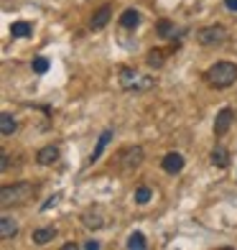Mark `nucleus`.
<instances>
[{"label":"nucleus","mask_w":237,"mask_h":250,"mask_svg":"<svg viewBox=\"0 0 237 250\" xmlns=\"http://www.w3.org/2000/svg\"><path fill=\"white\" fill-rule=\"evenodd\" d=\"M16 128H18L16 118L10 115V112H3V115H0V135H3V138H10V135L16 133Z\"/></svg>","instance_id":"obj_14"},{"label":"nucleus","mask_w":237,"mask_h":250,"mask_svg":"<svg viewBox=\"0 0 237 250\" xmlns=\"http://www.w3.org/2000/svg\"><path fill=\"white\" fill-rule=\"evenodd\" d=\"M209 158H212V166H217V168H227V164H230V153L224 151L222 146H217Z\"/></svg>","instance_id":"obj_16"},{"label":"nucleus","mask_w":237,"mask_h":250,"mask_svg":"<svg viewBox=\"0 0 237 250\" xmlns=\"http://www.w3.org/2000/svg\"><path fill=\"white\" fill-rule=\"evenodd\" d=\"M36 161H39L41 166L56 164V161H59V148H56V146H43V148L36 153Z\"/></svg>","instance_id":"obj_10"},{"label":"nucleus","mask_w":237,"mask_h":250,"mask_svg":"<svg viewBox=\"0 0 237 250\" xmlns=\"http://www.w3.org/2000/svg\"><path fill=\"white\" fill-rule=\"evenodd\" d=\"M120 26L122 28H138L140 26V13L135 8H128L125 13L120 16Z\"/></svg>","instance_id":"obj_15"},{"label":"nucleus","mask_w":237,"mask_h":250,"mask_svg":"<svg viewBox=\"0 0 237 250\" xmlns=\"http://www.w3.org/2000/svg\"><path fill=\"white\" fill-rule=\"evenodd\" d=\"M33 191H36V187L28 184V181L13 184V187H3V191H0V204H3V207H10V204L26 202V199L33 197Z\"/></svg>","instance_id":"obj_3"},{"label":"nucleus","mask_w":237,"mask_h":250,"mask_svg":"<svg viewBox=\"0 0 237 250\" xmlns=\"http://www.w3.org/2000/svg\"><path fill=\"white\" fill-rule=\"evenodd\" d=\"M224 5H227L230 10H237V0H224Z\"/></svg>","instance_id":"obj_26"},{"label":"nucleus","mask_w":237,"mask_h":250,"mask_svg":"<svg viewBox=\"0 0 237 250\" xmlns=\"http://www.w3.org/2000/svg\"><path fill=\"white\" fill-rule=\"evenodd\" d=\"M0 158H3V161H0V168H3V171H8V166H10V156H8V153H3Z\"/></svg>","instance_id":"obj_25"},{"label":"nucleus","mask_w":237,"mask_h":250,"mask_svg":"<svg viewBox=\"0 0 237 250\" xmlns=\"http://www.w3.org/2000/svg\"><path fill=\"white\" fill-rule=\"evenodd\" d=\"M49 66H51V64H49L46 56H36V59L31 62V69L36 72V74H46V72H49Z\"/></svg>","instance_id":"obj_21"},{"label":"nucleus","mask_w":237,"mask_h":250,"mask_svg":"<svg viewBox=\"0 0 237 250\" xmlns=\"http://www.w3.org/2000/svg\"><path fill=\"white\" fill-rule=\"evenodd\" d=\"M82 222L84 227H89V230H99V227H105V214L99 209H89L82 214Z\"/></svg>","instance_id":"obj_11"},{"label":"nucleus","mask_w":237,"mask_h":250,"mask_svg":"<svg viewBox=\"0 0 237 250\" xmlns=\"http://www.w3.org/2000/svg\"><path fill=\"white\" fill-rule=\"evenodd\" d=\"M204 79H207V84L214 87V89H227L237 82V64L232 62H217V64H212L209 69L204 72Z\"/></svg>","instance_id":"obj_1"},{"label":"nucleus","mask_w":237,"mask_h":250,"mask_svg":"<svg viewBox=\"0 0 237 250\" xmlns=\"http://www.w3.org/2000/svg\"><path fill=\"white\" fill-rule=\"evenodd\" d=\"M197 41L201 46H222L224 41H227V28L224 26H204L197 31Z\"/></svg>","instance_id":"obj_4"},{"label":"nucleus","mask_w":237,"mask_h":250,"mask_svg":"<svg viewBox=\"0 0 237 250\" xmlns=\"http://www.w3.org/2000/svg\"><path fill=\"white\" fill-rule=\"evenodd\" d=\"M151 197H153L151 187H138V189H135V202H138V204H148Z\"/></svg>","instance_id":"obj_22"},{"label":"nucleus","mask_w":237,"mask_h":250,"mask_svg":"<svg viewBox=\"0 0 237 250\" xmlns=\"http://www.w3.org/2000/svg\"><path fill=\"white\" fill-rule=\"evenodd\" d=\"M110 138H112V130H105V133H102V135H99V138H97V146H95L92 156H89V164H97L99 158H102V153H105V148H107Z\"/></svg>","instance_id":"obj_12"},{"label":"nucleus","mask_w":237,"mask_h":250,"mask_svg":"<svg viewBox=\"0 0 237 250\" xmlns=\"http://www.w3.org/2000/svg\"><path fill=\"white\" fill-rule=\"evenodd\" d=\"M130 250H145V245H148V243H145V235L143 232H133L130 237H128V243H125Z\"/></svg>","instance_id":"obj_20"},{"label":"nucleus","mask_w":237,"mask_h":250,"mask_svg":"<svg viewBox=\"0 0 237 250\" xmlns=\"http://www.w3.org/2000/svg\"><path fill=\"white\" fill-rule=\"evenodd\" d=\"M82 248H84V250H99L102 245H99V240H87V243H84Z\"/></svg>","instance_id":"obj_23"},{"label":"nucleus","mask_w":237,"mask_h":250,"mask_svg":"<svg viewBox=\"0 0 237 250\" xmlns=\"http://www.w3.org/2000/svg\"><path fill=\"white\" fill-rule=\"evenodd\" d=\"M31 23H26V21H16L13 26H10V36L13 39H28L31 36Z\"/></svg>","instance_id":"obj_18"},{"label":"nucleus","mask_w":237,"mask_h":250,"mask_svg":"<svg viewBox=\"0 0 237 250\" xmlns=\"http://www.w3.org/2000/svg\"><path fill=\"white\" fill-rule=\"evenodd\" d=\"M110 16H112V8L110 5L97 8L95 13H92V18H89V28H92V31H102L110 23Z\"/></svg>","instance_id":"obj_7"},{"label":"nucleus","mask_w":237,"mask_h":250,"mask_svg":"<svg viewBox=\"0 0 237 250\" xmlns=\"http://www.w3.org/2000/svg\"><path fill=\"white\" fill-rule=\"evenodd\" d=\"M56 199H59V194H54V197H49V202H46V204H43V207H41V209H43V212H46V209H51V207H54V204H56Z\"/></svg>","instance_id":"obj_24"},{"label":"nucleus","mask_w":237,"mask_h":250,"mask_svg":"<svg viewBox=\"0 0 237 250\" xmlns=\"http://www.w3.org/2000/svg\"><path fill=\"white\" fill-rule=\"evenodd\" d=\"M118 79H120V87L130 89V92H143V89H151L156 84L153 77H145V74L135 72V69H128V66H122V69H120Z\"/></svg>","instance_id":"obj_2"},{"label":"nucleus","mask_w":237,"mask_h":250,"mask_svg":"<svg viewBox=\"0 0 237 250\" xmlns=\"http://www.w3.org/2000/svg\"><path fill=\"white\" fill-rule=\"evenodd\" d=\"M16 235H18V222L13 217H8V214H3L0 217V237L3 240H13Z\"/></svg>","instance_id":"obj_9"},{"label":"nucleus","mask_w":237,"mask_h":250,"mask_svg":"<svg viewBox=\"0 0 237 250\" xmlns=\"http://www.w3.org/2000/svg\"><path fill=\"white\" fill-rule=\"evenodd\" d=\"M156 33H158V36H161V39H176V33H174V23H171V21H158V26H156Z\"/></svg>","instance_id":"obj_19"},{"label":"nucleus","mask_w":237,"mask_h":250,"mask_svg":"<svg viewBox=\"0 0 237 250\" xmlns=\"http://www.w3.org/2000/svg\"><path fill=\"white\" fill-rule=\"evenodd\" d=\"M184 156L181 153H176V151H171V153H166L163 156V161H161V166H163V171L166 174H178L184 168Z\"/></svg>","instance_id":"obj_8"},{"label":"nucleus","mask_w":237,"mask_h":250,"mask_svg":"<svg viewBox=\"0 0 237 250\" xmlns=\"http://www.w3.org/2000/svg\"><path fill=\"white\" fill-rule=\"evenodd\" d=\"M54 237H56V227H39V230H33L31 240L36 245H46V243L54 240Z\"/></svg>","instance_id":"obj_13"},{"label":"nucleus","mask_w":237,"mask_h":250,"mask_svg":"<svg viewBox=\"0 0 237 250\" xmlns=\"http://www.w3.org/2000/svg\"><path fill=\"white\" fill-rule=\"evenodd\" d=\"M143 158H145V153H143V148L140 146H130V148H125L120 153V168L122 171H133V168H138L140 164H143Z\"/></svg>","instance_id":"obj_5"},{"label":"nucleus","mask_w":237,"mask_h":250,"mask_svg":"<svg viewBox=\"0 0 237 250\" xmlns=\"http://www.w3.org/2000/svg\"><path fill=\"white\" fill-rule=\"evenodd\" d=\"M145 62H148L151 69H161V66L166 64V51H163V49H151V51H148V59H145Z\"/></svg>","instance_id":"obj_17"},{"label":"nucleus","mask_w":237,"mask_h":250,"mask_svg":"<svg viewBox=\"0 0 237 250\" xmlns=\"http://www.w3.org/2000/svg\"><path fill=\"white\" fill-rule=\"evenodd\" d=\"M232 120H235V112L232 107H224L217 112V120H214V135H224L232 128Z\"/></svg>","instance_id":"obj_6"}]
</instances>
